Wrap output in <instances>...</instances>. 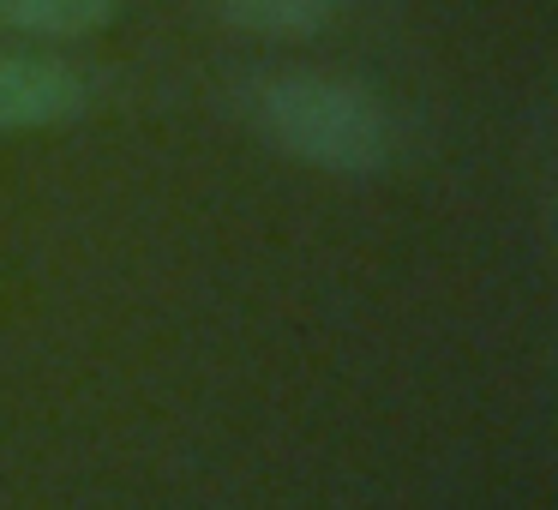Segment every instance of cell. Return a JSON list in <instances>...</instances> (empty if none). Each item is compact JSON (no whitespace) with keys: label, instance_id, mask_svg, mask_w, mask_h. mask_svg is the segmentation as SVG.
I'll use <instances>...</instances> for the list:
<instances>
[{"label":"cell","instance_id":"cell-1","mask_svg":"<svg viewBox=\"0 0 558 510\" xmlns=\"http://www.w3.org/2000/svg\"><path fill=\"white\" fill-rule=\"evenodd\" d=\"M258 133L282 150V157L306 162L325 174H373L390 157V121L366 90L342 85V78L318 73H277L258 78L253 97Z\"/></svg>","mask_w":558,"mask_h":510},{"label":"cell","instance_id":"cell-2","mask_svg":"<svg viewBox=\"0 0 558 510\" xmlns=\"http://www.w3.org/2000/svg\"><path fill=\"white\" fill-rule=\"evenodd\" d=\"M85 102L90 85L78 66L54 61V54H0V133L73 121Z\"/></svg>","mask_w":558,"mask_h":510},{"label":"cell","instance_id":"cell-3","mask_svg":"<svg viewBox=\"0 0 558 510\" xmlns=\"http://www.w3.org/2000/svg\"><path fill=\"white\" fill-rule=\"evenodd\" d=\"M109 13L114 0H0V31L66 42V37H90Z\"/></svg>","mask_w":558,"mask_h":510},{"label":"cell","instance_id":"cell-4","mask_svg":"<svg viewBox=\"0 0 558 510\" xmlns=\"http://www.w3.org/2000/svg\"><path fill=\"white\" fill-rule=\"evenodd\" d=\"M222 13L253 37H313L337 0H222Z\"/></svg>","mask_w":558,"mask_h":510}]
</instances>
